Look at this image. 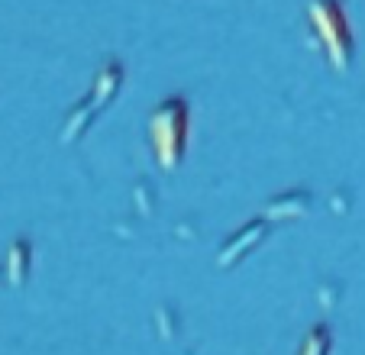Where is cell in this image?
Listing matches in <instances>:
<instances>
[{"label":"cell","mask_w":365,"mask_h":355,"mask_svg":"<svg viewBox=\"0 0 365 355\" xmlns=\"http://www.w3.org/2000/svg\"><path fill=\"white\" fill-rule=\"evenodd\" d=\"M149 143L162 171H175L187 145V103L185 97H165L149 116Z\"/></svg>","instance_id":"obj_1"},{"label":"cell","mask_w":365,"mask_h":355,"mask_svg":"<svg viewBox=\"0 0 365 355\" xmlns=\"http://www.w3.org/2000/svg\"><path fill=\"white\" fill-rule=\"evenodd\" d=\"M307 16L320 46H324L327 58H330V65L339 75H346L352 68V29L346 23L343 4L339 0H310Z\"/></svg>","instance_id":"obj_2"},{"label":"cell","mask_w":365,"mask_h":355,"mask_svg":"<svg viewBox=\"0 0 365 355\" xmlns=\"http://www.w3.org/2000/svg\"><path fill=\"white\" fill-rule=\"evenodd\" d=\"M265 236H269V223H265V220H252V223H246L242 230H236L233 236L223 242L220 255H217V265L230 268V265H236V262H242V255H246L249 249L259 246Z\"/></svg>","instance_id":"obj_3"},{"label":"cell","mask_w":365,"mask_h":355,"mask_svg":"<svg viewBox=\"0 0 365 355\" xmlns=\"http://www.w3.org/2000/svg\"><path fill=\"white\" fill-rule=\"evenodd\" d=\"M120 84H123V65H120L117 58H107V62L101 65V71H97V78H94V88H91L88 101L94 103L97 110H103V107H107V103L113 101V97H117Z\"/></svg>","instance_id":"obj_4"},{"label":"cell","mask_w":365,"mask_h":355,"mask_svg":"<svg viewBox=\"0 0 365 355\" xmlns=\"http://www.w3.org/2000/svg\"><path fill=\"white\" fill-rule=\"evenodd\" d=\"M307 210H310V191H304V187L282 194V197H272L269 207H265L269 220H297Z\"/></svg>","instance_id":"obj_5"},{"label":"cell","mask_w":365,"mask_h":355,"mask_svg":"<svg viewBox=\"0 0 365 355\" xmlns=\"http://www.w3.org/2000/svg\"><path fill=\"white\" fill-rule=\"evenodd\" d=\"M101 113V110L94 107V103L84 97V101H78V107L68 113V120H65V130H62V143L65 145H71V143H78V139L88 133V126L94 123V116Z\"/></svg>","instance_id":"obj_6"},{"label":"cell","mask_w":365,"mask_h":355,"mask_svg":"<svg viewBox=\"0 0 365 355\" xmlns=\"http://www.w3.org/2000/svg\"><path fill=\"white\" fill-rule=\"evenodd\" d=\"M29 252H33L29 240H16L14 246H10V255H7V278H10V284L20 287L23 281H26V274H29Z\"/></svg>","instance_id":"obj_7"},{"label":"cell","mask_w":365,"mask_h":355,"mask_svg":"<svg viewBox=\"0 0 365 355\" xmlns=\"http://www.w3.org/2000/svg\"><path fill=\"white\" fill-rule=\"evenodd\" d=\"M330 346H333L330 329H327V326H314L307 336H304V346H301V352H297V355H330Z\"/></svg>","instance_id":"obj_8"}]
</instances>
